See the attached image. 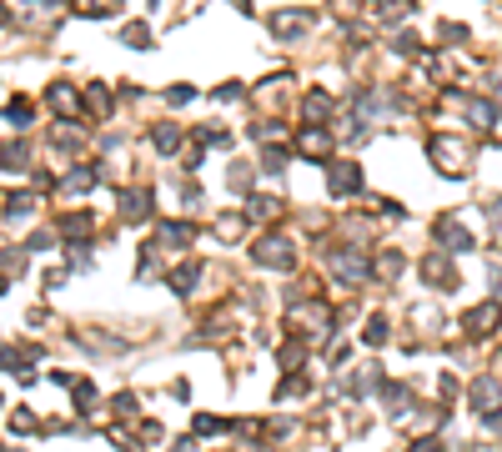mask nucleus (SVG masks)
I'll list each match as a JSON object with an SVG mask.
<instances>
[{
  "label": "nucleus",
  "mask_w": 502,
  "mask_h": 452,
  "mask_svg": "<svg viewBox=\"0 0 502 452\" xmlns=\"http://www.w3.org/2000/svg\"><path fill=\"white\" fill-rule=\"evenodd\" d=\"M31 121V101H15L10 106V126H26Z\"/></svg>",
  "instance_id": "nucleus-23"
},
{
  "label": "nucleus",
  "mask_w": 502,
  "mask_h": 452,
  "mask_svg": "<svg viewBox=\"0 0 502 452\" xmlns=\"http://www.w3.org/2000/svg\"><path fill=\"white\" fill-rule=\"evenodd\" d=\"M257 262H266V267H291V242H282V236L257 242Z\"/></svg>",
  "instance_id": "nucleus-6"
},
{
  "label": "nucleus",
  "mask_w": 502,
  "mask_h": 452,
  "mask_svg": "<svg viewBox=\"0 0 502 452\" xmlns=\"http://www.w3.org/2000/svg\"><path fill=\"white\" fill-rule=\"evenodd\" d=\"M492 287H497V296H502V271H492Z\"/></svg>",
  "instance_id": "nucleus-30"
},
{
  "label": "nucleus",
  "mask_w": 502,
  "mask_h": 452,
  "mask_svg": "<svg viewBox=\"0 0 502 452\" xmlns=\"http://www.w3.org/2000/svg\"><path fill=\"white\" fill-rule=\"evenodd\" d=\"M302 151H306L311 161H322V151H327V131H317V126H306V131H302Z\"/></svg>",
  "instance_id": "nucleus-12"
},
{
  "label": "nucleus",
  "mask_w": 502,
  "mask_h": 452,
  "mask_svg": "<svg viewBox=\"0 0 502 452\" xmlns=\"http://www.w3.org/2000/svg\"><path fill=\"white\" fill-rule=\"evenodd\" d=\"M497 382L492 377H483V382H472V407H477V412H497Z\"/></svg>",
  "instance_id": "nucleus-9"
},
{
  "label": "nucleus",
  "mask_w": 502,
  "mask_h": 452,
  "mask_svg": "<svg viewBox=\"0 0 502 452\" xmlns=\"http://www.w3.org/2000/svg\"><path fill=\"white\" fill-rule=\"evenodd\" d=\"M367 342H372V347H376V342H387V321H382V317L367 321Z\"/></svg>",
  "instance_id": "nucleus-22"
},
{
  "label": "nucleus",
  "mask_w": 502,
  "mask_h": 452,
  "mask_svg": "<svg viewBox=\"0 0 502 452\" xmlns=\"http://www.w3.org/2000/svg\"><path fill=\"white\" fill-rule=\"evenodd\" d=\"M26 246H31V251H51V246H55V236H51V231H35Z\"/></svg>",
  "instance_id": "nucleus-24"
},
{
  "label": "nucleus",
  "mask_w": 502,
  "mask_h": 452,
  "mask_svg": "<svg viewBox=\"0 0 502 452\" xmlns=\"http://www.w3.org/2000/svg\"><path fill=\"white\" fill-rule=\"evenodd\" d=\"M166 101H171V106H181V101H191V85H171V91H166Z\"/></svg>",
  "instance_id": "nucleus-26"
},
{
  "label": "nucleus",
  "mask_w": 502,
  "mask_h": 452,
  "mask_svg": "<svg viewBox=\"0 0 502 452\" xmlns=\"http://www.w3.org/2000/svg\"><path fill=\"white\" fill-rule=\"evenodd\" d=\"M151 141H156V151H176V146H181V131H176V126H156Z\"/></svg>",
  "instance_id": "nucleus-15"
},
{
  "label": "nucleus",
  "mask_w": 502,
  "mask_h": 452,
  "mask_svg": "<svg viewBox=\"0 0 502 452\" xmlns=\"http://www.w3.org/2000/svg\"><path fill=\"white\" fill-rule=\"evenodd\" d=\"M125 46H136V51H146L151 46V35H146V26L136 20V26H125Z\"/></svg>",
  "instance_id": "nucleus-17"
},
{
  "label": "nucleus",
  "mask_w": 502,
  "mask_h": 452,
  "mask_svg": "<svg viewBox=\"0 0 502 452\" xmlns=\"http://www.w3.org/2000/svg\"><path fill=\"white\" fill-rule=\"evenodd\" d=\"M412 452H442V437H422V442H412Z\"/></svg>",
  "instance_id": "nucleus-27"
},
{
  "label": "nucleus",
  "mask_w": 502,
  "mask_h": 452,
  "mask_svg": "<svg viewBox=\"0 0 502 452\" xmlns=\"http://www.w3.org/2000/svg\"><path fill=\"white\" fill-rule=\"evenodd\" d=\"M357 186H362V166L357 161H337L331 166V191H337V196H352Z\"/></svg>",
  "instance_id": "nucleus-3"
},
{
  "label": "nucleus",
  "mask_w": 502,
  "mask_h": 452,
  "mask_svg": "<svg viewBox=\"0 0 502 452\" xmlns=\"http://www.w3.org/2000/svg\"><path fill=\"white\" fill-rule=\"evenodd\" d=\"M331 271H337L342 282H367V276H372L367 256H357V251H331Z\"/></svg>",
  "instance_id": "nucleus-2"
},
{
  "label": "nucleus",
  "mask_w": 502,
  "mask_h": 452,
  "mask_svg": "<svg viewBox=\"0 0 502 452\" xmlns=\"http://www.w3.org/2000/svg\"><path fill=\"white\" fill-rule=\"evenodd\" d=\"M271 26H277V35H282V31H286V35H297V31H306V26H311V15H306V10H282L277 20H271Z\"/></svg>",
  "instance_id": "nucleus-10"
},
{
  "label": "nucleus",
  "mask_w": 502,
  "mask_h": 452,
  "mask_svg": "<svg viewBox=\"0 0 502 452\" xmlns=\"http://www.w3.org/2000/svg\"><path fill=\"white\" fill-rule=\"evenodd\" d=\"M282 161H286V156H282V151H266V161H261V171H282Z\"/></svg>",
  "instance_id": "nucleus-29"
},
{
  "label": "nucleus",
  "mask_w": 502,
  "mask_h": 452,
  "mask_svg": "<svg viewBox=\"0 0 502 452\" xmlns=\"http://www.w3.org/2000/svg\"><path fill=\"white\" fill-rule=\"evenodd\" d=\"M437 35H442V40H452V46H457V40H467V26H457V20H447V26H437Z\"/></svg>",
  "instance_id": "nucleus-21"
},
{
  "label": "nucleus",
  "mask_w": 502,
  "mask_h": 452,
  "mask_svg": "<svg viewBox=\"0 0 502 452\" xmlns=\"http://www.w3.org/2000/svg\"><path fill=\"white\" fill-rule=\"evenodd\" d=\"M91 186V171H71L66 176V196H76V191H86Z\"/></svg>",
  "instance_id": "nucleus-20"
},
{
  "label": "nucleus",
  "mask_w": 502,
  "mask_h": 452,
  "mask_svg": "<svg viewBox=\"0 0 502 452\" xmlns=\"http://www.w3.org/2000/svg\"><path fill=\"white\" fill-rule=\"evenodd\" d=\"M76 6L86 10V15H101V10H111V0H76Z\"/></svg>",
  "instance_id": "nucleus-25"
},
{
  "label": "nucleus",
  "mask_w": 502,
  "mask_h": 452,
  "mask_svg": "<svg viewBox=\"0 0 502 452\" xmlns=\"http://www.w3.org/2000/svg\"><path fill=\"white\" fill-rule=\"evenodd\" d=\"M376 271H382V276L402 271V251H382V256H376Z\"/></svg>",
  "instance_id": "nucleus-18"
},
{
  "label": "nucleus",
  "mask_w": 502,
  "mask_h": 452,
  "mask_svg": "<svg viewBox=\"0 0 502 452\" xmlns=\"http://www.w3.org/2000/svg\"><path fill=\"white\" fill-rule=\"evenodd\" d=\"M151 217V191H125L121 196V221H146Z\"/></svg>",
  "instance_id": "nucleus-5"
},
{
  "label": "nucleus",
  "mask_w": 502,
  "mask_h": 452,
  "mask_svg": "<svg viewBox=\"0 0 502 452\" xmlns=\"http://www.w3.org/2000/svg\"><path fill=\"white\" fill-rule=\"evenodd\" d=\"M467 332H472V337L497 332V301H483V307H472V312H467Z\"/></svg>",
  "instance_id": "nucleus-7"
},
{
  "label": "nucleus",
  "mask_w": 502,
  "mask_h": 452,
  "mask_svg": "<svg viewBox=\"0 0 502 452\" xmlns=\"http://www.w3.org/2000/svg\"><path fill=\"white\" fill-rule=\"evenodd\" d=\"M0 26H6V6H0Z\"/></svg>",
  "instance_id": "nucleus-31"
},
{
  "label": "nucleus",
  "mask_w": 502,
  "mask_h": 452,
  "mask_svg": "<svg viewBox=\"0 0 502 452\" xmlns=\"http://www.w3.org/2000/svg\"><path fill=\"white\" fill-rule=\"evenodd\" d=\"M327 116H331V96H322V91H311V96H306V121H311V126H317V121H327Z\"/></svg>",
  "instance_id": "nucleus-13"
},
{
  "label": "nucleus",
  "mask_w": 502,
  "mask_h": 452,
  "mask_svg": "<svg viewBox=\"0 0 502 452\" xmlns=\"http://www.w3.org/2000/svg\"><path fill=\"white\" fill-rule=\"evenodd\" d=\"M497 121V106L492 101H472V126H492Z\"/></svg>",
  "instance_id": "nucleus-16"
},
{
  "label": "nucleus",
  "mask_w": 502,
  "mask_h": 452,
  "mask_svg": "<svg viewBox=\"0 0 502 452\" xmlns=\"http://www.w3.org/2000/svg\"><path fill=\"white\" fill-rule=\"evenodd\" d=\"M432 161H437V171H447V176H467V146L452 141V136L432 141Z\"/></svg>",
  "instance_id": "nucleus-1"
},
{
  "label": "nucleus",
  "mask_w": 502,
  "mask_h": 452,
  "mask_svg": "<svg viewBox=\"0 0 502 452\" xmlns=\"http://www.w3.org/2000/svg\"><path fill=\"white\" fill-rule=\"evenodd\" d=\"M432 231H437V242H442L447 251H472V236H467L462 226H457V221H437Z\"/></svg>",
  "instance_id": "nucleus-8"
},
{
  "label": "nucleus",
  "mask_w": 502,
  "mask_h": 452,
  "mask_svg": "<svg viewBox=\"0 0 502 452\" xmlns=\"http://www.w3.org/2000/svg\"><path fill=\"white\" fill-rule=\"evenodd\" d=\"M161 242L166 246H186V242H191V226H186V221H161Z\"/></svg>",
  "instance_id": "nucleus-11"
},
{
  "label": "nucleus",
  "mask_w": 502,
  "mask_h": 452,
  "mask_svg": "<svg viewBox=\"0 0 502 452\" xmlns=\"http://www.w3.org/2000/svg\"><path fill=\"white\" fill-rule=\"evenodd\" d=\"M196 276H201V267H181V271H171V287L186 296V292H196Z\"/></svg>",
  "instance_id": "nucleus-14"
},
{
  "label": "nucleus",
  "mask_w": 502,
  "mask_h": 452,
  "mask_svg": "<svg viewBox=\"0 0 502 452\" xmlns=\"http://www.w3.org/2000/svg\"><path fill=\"white\" fill-rule=\"evenodd\" d=\"M422 271H427V282H432V287H442V292H457V282H462V276H457V267H452V262H442V256H427V267H422Z\"/></svg>",
  "instance_id": "nucleus-4"
},
{
  "label": "nucleus",
  "mask_w": 502,
  "mask_h": 452,
  "mask_svg": "<svg viewBox=\"0 0 502 452\" xmlns=\"http://www.w3.org/2000/svg\"><path fill=\"white\" fill-rule=\"evenodd\" d=\"M226 422H216V417H196V433H221Z\"/></svg>",
  "instance_id": "nucleus-28"
},
{
  "label": "nucleus",
  "mask_w": 502,
  "mask_h": 452,
  "mask_svg": "<svg viewBox=\"0 0 502 452\" xmlns=\"http://www.w3.org/2000/svg\"><path fill=\"white\" fill-rule=\"evenodd\" d=\"M71 101H76V91H71L66 81H55V85H51V106H60V111H66Z\"/></svg>",
  "instance_id": "nucleus-19"
}]
</instances>
